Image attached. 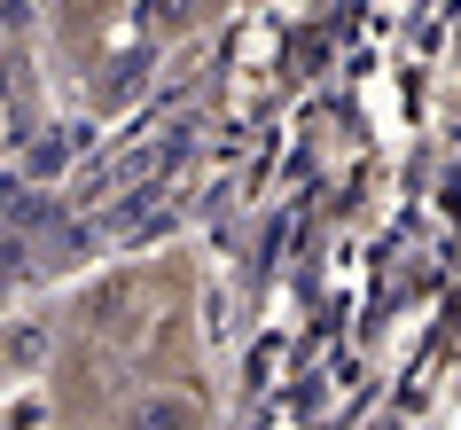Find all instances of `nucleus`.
<instances>
[{
  "instance_id": "1",
  "label": "nucleus",
  "mask_w": 461,
  "mask_h": 430,
  "mask_svg": "<svg viewBox=\"0 0 461 430\" xmlns=\"http://www.w3.org/2000/svg\"><path fill=\"white\" fill-rule=\"evenodd\" d=\"M125 430H203V399L180 391V383H157L125 407Z\"/></svg>"
},
{
  "instance_id": "2",
  "label": "nucleus",
  "mask_w": 461,
  "mask_h": 430,
  "mask_svg": "<svg viewBox=\"0 0 461 430\" xmlns=\"http://www.w3.org/2000/svg\"><path fill=\"white\" fill-rule=\"evenodd\" d=\"M188 16H195V0H149V24L157 32H180Z\"/></svg>"
}]
</instances>
